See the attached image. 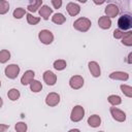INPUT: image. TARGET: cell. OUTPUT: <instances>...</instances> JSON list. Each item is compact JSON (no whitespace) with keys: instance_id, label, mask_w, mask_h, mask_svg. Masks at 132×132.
Segmentation results:
<instances>
[{"instance_id":"6da1fadb","label":"cell","mask_w":132,"mask_h":132,"mask_svg":"<svg viewBox=\"0 0 132 132\" xmlns=\"http://www.w3.org/2000/svg\"><path fill=\"white\" fill-rule=\"evenodd\" d=\"M118 27L121 31L129 30L132 27V16L129 13H124L118 20Z\"/></svg>"},{"instance_id":"7a4b0ae2","label":"cell","mask_w":132,"mask_h":132,"mask_svg":"<svg viewBox=\"0 0 132 132\" xmlns=\"http://www.w3.org/2000/svg\"><path fill=\"white\" fill-rule=\"evenodd\" d=\"M91 25H92V23L88 18H78L73 23L74 29L79 32H87L91 28Z\"/></svg>"},{"instance_id":"3957f363","label":"cell","mask_w":132,"mask_h":132,"mask_svg":"<svg viewBox=\"0 0 132 132\" xmlns=\"http://www.w3.org/2000/svg\"><path fill=\"white\" fill-rule=\"evenodd\" d=\"M85 117V109L81 105H75L72 110H71V113H70V120L74 123L76 122H79L84 119Z\"/></svg>"},{"instance_id":"277c9868","label":"cell","mask_w":132,"mask_h":132,"mask_svg":"<svg viewBox=\"0 0 132 132\" xmlns=\"http://www.w3.org/2000/svg\"><path fill=\"white\" fill-rule=\"evenodd\" d=\"M20 66L16 65V64H10L8 66L5 67V70H4V73L5 75L10 78V79H14L18 77L19 73H20Z\"/></svg>"},{"instance_id":"5b68a950","label":"cell","mask_w":132,"mask_h":132,"mask_svg":"<svg viewBox=\"0 0 132 132\" xmlns=\"http://www.w3.org/2000/svg\"><path fill=\"white\" fill-rule=\"evenodd\" d=\"M38 38L39 40L41 41V43L43 44H51L53 41H54V35L53 33L50 31V30H41L39 33H38Z\"/></svg>"},{"instance_id":"8992f818","label":"cell","mask_w":132,"mask_h":132,"mask_svg":"<svg viewBox=\"0 0 132 132\" xmlns=\"http://www.w3.org/2000/svg\"><path fill=\"white\" fill-rule=\"evenodd\" d=\"M69 86L73 90H78L84 86V78L80 75H73L69 79Z\"/></svg>"},{"instance_id":"52a82bcc","label":"cell","mask_w":132,"mask_h":132,"mask_svg":"<svg viewBox=\"0 0 132 132\" xmlns=\"http://www.w3.org/2000/svg\"><path fill=\"white\" fill-rule=\"evenodd\" d=\"M104 11H105L106 16L110 19V18H116V16L119 14L120 8L118 7V5H116V4H113V3H109V4L106 5Z\"/></svg>"},{"instance_id":"ba28073f","label":"cell","mask_w":132,"mask_h":132,"mask_svg":"<svg viewBox=\"0 0 132 132\" xmlns=\"http://www.w3.org/2000/svg\"><path fill=\"white\" fill-rule=\"evenodd\" d=\"M60 102V95L58 93H55V92H52L50 93L46 98H45V103L46 105L51 106V107H54L56 105H58Z\"/></svg>"},{"instance_id":"9c48e42d","label":"cell","mask_w":132,"mask_h":132,"mask_svg":"<svg viewBox=\"0 0 132 132\" xmlns=\"http://www.w3.org/2000/svg\"><path fill=\"white\" fill-rule=\"evenodd\" d=\"M109 110H110V113H111L113 120H116L118 122H125L126 121V113L123 110H121L117 107H110Z\"/></svg>"},{"instance_id":"30bf717a","label":"cell","mask_w":132,"mask_h":132,"mask_svg":"<svg viewBox=\"0 0 132 132\" xmlns=\"http://www.w3.org/2000/svg\"><path fill=\"white\" fill-rule=\"evenodd\" d=\"M43 80H44V82H45L46 85H48V86H54V85L56 84V81H57V75H56L53 71L46 70V71H44V73H43Z\"/></svg>"},{"instance_id":"8fae6325","label":"cell","mask_w":132,"mask_h":132,"mask_svg":"<svg viewBox=\"0 0 132 132\" xmlns=\"http://www.w3.org/2000/svg\"><path fill=\"white\" fill-rule=\"evenodd\" d=\"M88 66H89V70H90L91 74H92L94 77H99V76H100L101 70H100V66H99V64H98L97 62L91 61V62H89Z\"/></svg>"},{"instance_id":"7c38bea8","label":"cell","mask_w":132,"mask_h":132,"mask_svg":"<svg viewBox=\"0 0 132 132\" xmlns=\"http://www.w3.org/2000/svg\"><path fill=\"white\" fill-rule=\"evenodd\" d=\"M34 76H35V72L33 70H27V71H25V73L23 74V76L21 78L22 85H24V86L30 85V82L34 79Z\"/></svg>"},{"instance_id":"4fadbf2b","label":"cell","mask_w":132,"mask_h":132,"mask_svg":"<svg viewBox=\"0 0 132 132\" xmlns=\"http://www.w3.org/2000/svg\"><path fill=\"white\" fill-rule=\"evenodd\" d=\"M66 9H67L68 13H69L71 16L77 15V14L79 13V11H80L79 5L76 4V3H74V2H69V3L67 4V6H66Z\"/></svg>"},{"instance_id":"5bb4252c","label":"cell","mask_w":132,"mask_h":132,"mask_svg":"<svg viewBox=\"0 0 132 132\" xmlns=\"http://www.w3.org/2000/svg\"><path fill=\"white\" fill-rule=\"evenodd\" d=\"M109 78L116 79V80H128L129 74L124 71H114L109 74Z\"/></svg>"},{"instance_id":"9a60e30c","label":"cell","mask_w":132,"mask_h":132,"mask_svg":"<svg viewBox=\"0 0 132 132\" xmlns=\"http://www.w3.org/2000/svg\"><path fill=\"white\" fill-rule=\"evenodd\" d=\"M98 25L101 29H104V30H107L111 27V20L109 18H107L106 15H103V16H100L99 20H98Z\"/></svg>"},{"instance_id":"2e32d148","label":"cell","mask_w":132,"mask_h":132,"mask_svg":"<svg viewBox=\"0 0 132 132\" xmlns=\"http://www.w3.org/2000/svg\"><path fill=\"white\" fill-rule=\"evenodd\" d=\"M88 124L92 128H97L101 125V118L98 114H92L88 119Z\"/></svg>"},{"instance_id":"e0dca14e","label":"cell","mask_w":132,"mask_h":132,"mask_svg":"<svg viewBox=\"0 0 132 132\" xmlns=\"http://www.w3.org/2000/svg\"><path fill=\"white\" fill-rule=\"evenodd\" d=\"M52 12H53V9L50 8V6H47V5H42L39 8V15L45 21L50 19V15L52 14Z\"/></svg>"},{"instance_id":"ac0fdd59","label":"cell","mask_w":132,"mask_h":132,"mask_svg":"<svg viewBox=\"0 0 132 132\" xmlns=\"http://www.w3.org/2000/svg\"><path fill=\"white\" fill-rule=\"evenodd\" d=\"M41 6H42V0H36V1H31L27 8L30 12H35Z\"/></svg>"},{"instance_id":"d6986e66","label":"cell","mask_w":132,"mask_h":132,"mask_svg":"<svg viewBox=\"0 0 132 132\" xmlns=\"http://www.w3.org/2000/svg\"><path fill=\"white\" fill-rule=\"evenodd\" d=\"M52 21H53V23H55V24H57V25H62V24L65 23L66 16H64L63 13L58 12V13H55V14L52 16Z\"/></svg>"},{"instance_id":"ffe728a7","label":"cell","mask_w":132,"mask_h":132,"mask_svg":"<svg viewBox=\"0 0 132 132\" xmlns=\"http://www.w3.org/2000/svg\"><path fill=\"white\" fill-rule=\"evenodd\" d=\"M30 89L32 92L34 93H38L42 90V85L39 80H36V79H33L31 82H30Z\"/></svg>"},{"instance_id":"44dd1931","label":"cell","mask_w":132,"mask_h":132,"mask_svg":"<svg viewBox=\"0 0 132 132\" xmlns=\"http://www.w3.org/2000/svg\"><path fill=\"white\" fill-rule=\"evenodd\" d=\"M20 96H21L20 91H19L18 89H14V88L10 89V90L8 91V93H7V97H8L11 101H16V100L20 98Z\"/></svg>"},{"instance_id":"7402d4cb","label":"cell","mask_w":132,"mask_h":132,"mask_svg":"<svg viewBox=\"0 0 132 132\" xmlns=\"http://www.w3.org/2000/svg\"><path fill=\"white\" fill-rule=\"evenodd\" d=\"M122 43L127 45V46H131L132 45V32L128 31L125 33V35L122 38Z\"/></svg>"},{"instance_id":"603a6c76","label":"cell","mask_w":132,"mask_h":132,"mask_svg":"<svg viewBox=\"0 0 132 132\" xmlns=\"http://www.w3.org/2000/svg\"><path fill=\"white\" fill-rule=\"evenodd\" d=\"M10 59V53L7 50H1L0 51V63L4 64Z\"/></svg>"},{"instance_id":"cb8c5ba5","label":"cell","mask_w":132,"mask_h":132,"mask_svg":"<svg viewBox=\"0 0 132 132\" xmlns=\"http://www.w3.org/2000/svg\"><path fill=\"white\" fill-rule=\"evenodd\" d=\"M66 65L67 64H66V61L65 60H56L54 62V64H53L54 68L56 70H58V71H61V70L65 69L66 68Z\"/></svg>"},{"instance_id":"d4e9b609","label":"cell","mask_w":132,"mask_h":132,"mask_svg":"<svg viewBox=\"0 0 132 132\" xmlns=\"http://www.w3.org/2000/svg\"><path fill=\"white\" fill-rule=\"evenodd\" d=\"M107 100H108V102H109L111 105H113V106L119 105V104L122 103V99H121V97L118 96V95H110V96H108Z\"/></svg>"},{"instance_id":"484cf974","label":"cell","mask_w":132,"mask_h":132,"mask_svg":"<svg viewBox=\"0 0 132 132\" xmlns=\"http://www.w3.org/2000/svg\"><path fill=\"white\" fill-rule=\"evenodd\" d=\"M26 15H27V22L30 25L34 26V25H37L40 22V18H38V16H34L31 13H26Z\"/></svg>"},{"instance_id":"4316f807","label":"cell","mask_w":132,"mask_h":132,"mask_svg":"<svg viewBox=\"0 0 132 132\" xmlns=\"http://www.w3.org/2000/svg\"><path fill=\"white\" fill-rule=\"evenodd\" d=\"M12 14H13V16L15 19H22L26 14V9L25 8H22V7H18V8H15L13 10Z\"/></svg>"},{"instance_id":"83f0119b","label":"cell","mask_w":132,"mask_h":132,"mask_svg":"<svg viewBox=\"0 0 132 132\" xmlns=\"http://www.w3.org/2000/svg\"><path fill=\"white\" fill-rule=\"evenodd\" d=\"M9 10V4L5 0H0V14H5Z\"/></svg>"},{"instance_id":"f1b7e54d","label":"cell","mask_w":132,"mask_h":132,"mask_svg":"<svg viewBox=\"0 0 132 132\" xmlns=\"http://www.w3.org/2000/svg\"><path fill=\"white\" fill-rule=\"evenodd\" d=\"M121 90L122 92L124 93L125 96H127L128 98H131L132 97V88L130 86H127V85H121Z\"/></svg>"},{"instance_id":"f546056e","label":"cell","mask_w":132,"mask_h":132,"mask_svg":"<svg viewBox=\"0 0 132 132\" xmlns=\"http://www.w3.org/2000/svg\"><path fill=\"white\" fill-rule=\"evenodd\" d=\"M14 129L16 132H26L27 131V124L24 122H19L15 124Z\"/></svg>"},{"instance_id":"4dcf8cb0","label":"cell","mask_w":132,"mask_h":132,"mask_svg":"<svg viewBox=\"0 0 132 132\" xmlns=\"http://www.w3.org/2000/svg\"><path fill=\"white\" fill-rule=\"evenodd\" d=\"M124 35H125L124 31H121L120 29H116V30L113 31V37H114L116 39H122Z\"/></svg>"},{"instance_id":"1f68e13d","label":"cell","mask_w":132,"mask_h":132,"mask_svg":"<svg viewBox=\"0 0 132 132\" xmlns=\"http://www.w3.org/2000/svg\"><path fill=\"white\" fill-rule=\"evenodd\" d=\"M52 4L54 6V8H60L62 6V1L61 0H52Z\"/></svg>"},{"instance_id":"d6a6232c","label":"cell","mask_w":132,"mask_h":132,"mask_svg":"<svg viewBox=\"0 0 132 132\" xmlns=\"http://www.w3.org/2000/svg\"><path fill=\"white\" fill-rule=\"evenodd\" d=\"M9 128V125L6 124H0V132H6V130Z\"/></svg>"},{"instance_id":"836d02e7","label":"cell","mask_w":132,"mask_h":132,"mask_svg":"<svg viewBox=\"0 0 132 132\" xmlns=\"http://www.w3.org/2000/svg\"><path fill=\"white\" fill-rule=\"evenodd\" d=\"M127 63H128V64H131V63H132V53H129V55H128V60H127Z\"/></svg>"},{"instance_id":"e575fe53","label":"cell","mask_w":132,"mask_h":132,"mask_svg":"<svg viewBox=\"0 0 132 132\" xmlns=\"http://www.w3.org/2000/svg\"><path fill=\"white\" fill-rule=\"evenodd\" d=\"M68 132H80L78 129H71V130H69Z\"/></svg>"},{"instance_id":"d590c367","label":"cell","mask_w":132,"mask_h":132,"mask_svg":"<svg viewBox=\"0 0 132 132\" xmlns=\"http://www.w3.org/2000/svg\"><path fill=\"white\" fill-rule=\"evenodd\" d=\"M2 104H3V100H2V98L0 97V107L2 106Z\"/></svg>"},{"instance_id":"8d00e7d4","label":"cell","mask_w":132,"mask_h":132,"mask_svg":"<svg viewBox=\"0 0 132 132\" xmlns=\"http://www.w3.org/2000/svg\"><path fill=\"white\" fill-rule=\"evenodd\" d=\"M99 132H104V131H99Z\"/></svg>"},{"instance_id":"74e56055","label":"cell","mask_w":132,"mask_h":132,"mask_svg":"<svg viewBox=\"0 0 132 132\" xmlns=\"http://www.w3.org/2000/svg\"><path fill=\"white\" fill-rule=\"evenodd\" d=\"M0 87H1V81H0Z\"/></svg>"}]
</instances>
